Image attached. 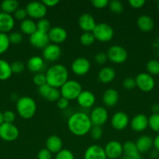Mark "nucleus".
Instances as JSON below:
<instances>
[{"mask_svg": "<svg viewBox=\"0 0 159 159\" xmlns=\"http://www.w3.org/2000/svg\"><path fill=\"white\" fill-rule=\"evenodd\" d=\"M92 126L90 116L84 112L73 113L67 120L69 130L76 136H84L88 134Z\"/></svg>", "mask_w": 159, "mask_h": 159, "instance_id": "1", "label": "nucleus"}, {"mask_svg": "<svg viewBox=\"0 0 159 159\" xmlns=\"http://www.w3.org/2000/svg\"><path fill=\"white\" fill-rule=\"evenodd\" d=\"M19 129L13 124L3 123L0 125V138L6 141H13L18 138Z\"/></svg>", "mask_w": 159, "mask_h": 159, "instance_id": "9", "label": "nucleus"}, {"mask_svg": "<svg viewBox=\"0 0 159 159\" xmlns=\"http://www.w3.org/2000/svg\"><path fill=\"white\" fill-rule=\"evenodd\" d=\"M157 9L159 10V2H158V3H157Z\"/></svg>", "mask_w": 159, "mask_h": 159, "instance_id": "59", "label": "nucleus"}, {"mask_svg": "<svg viewBox=\"0 0 159 159\" xmlns=\"http://www.w3.org/2000/svg\"><path fill=\"white\" fill-rule=\"evenodd\" d=\"M116 73L114 68L112 67H104L99 71L98 75V79L101 82L104 84H108L112 82L115 79Z\"/></svg>", "mask_w": 159, "mask_h": 159, "instance_id": "28", "label": "nucleus"}, {"mask_svg": "<svg viewBox=\"0 0 159 159\" xmlns=\"http://www.w3.org/2000/svg\"><path fill=\"white\" fill-rule=\"evenodd\" d=\"M29 40L31 44L37 49L43 50L47 45L49 44V37L47 33L37 30L35 33L30 36Z\"/></svg>", "mask_w": 159, "mask_h": 159, "instance_id": "14", "label": "nucleus"}, {"mask_svg": "<svg viewBox=\"0 0 159 159\" xmlns=\"http://www.w3.org/2000/svg\"><path fill=\"white\" fill-rule=\"evenodd\" d=\"M108 6L109 7V9L113 13L115 14H120L124 9V6H123V3L118 1V0H112V1L109 2Z\"/></svg>", "mask_w": 159, "mask_h": 159, "instance_id": "36", "label": "nucleus"}, {"mask_svg": "<svg viewBox=\"0 0 159 159\" xmlns=\"http://www.w3.org/2000/svg\"><path fill=\"white\" fill-rule=\"evenodd\" d=\"M123 155H126V156L134 157L138 156V155H140L138 149H137L136 142L132 141H127L123 143Z\"/></svg>", "mask_w": 159, "mask_h": 159, "instance_id": "30", "label": "nucleus"}, {"mask_svg": "<svg viewBox=\"0 0 159 159\" xmlns=\"http://www.w3.org/2000/svg\"><path fill=\"white\" fill-rule=\"evenodd\" d=\"M11 69H12V73H16V74H19L23 71L25 69V65L20 61H16L11 64Z\"/></svg>", "mask_w": 159, "mask_h": 159, "instance_id": "43", "label": "nucleus"}, {"mask_svg": "<svg viewBox=\"0 0 159 159\" xmlns=\"http://www.w3.org/2000/svg\"><path fill=\"white\" fill-rule=\"evenodd\" d=\"M62 54V50L58 44L49 43L42 50V56L43 59L47 61L53 62L56 61L60 57Z\"/></svg>", "mask_w": 159, "mask_h": 159, "instance_id": "16", "label": "nucleus"}, {"mask_svg": "<svg viewBox=\"0 0 159 159\" xmlns=\"http://www.w3.org/2000/svg\"><path fill=\"white\" fill-rule=\"evenodd\" d=\"M90 2L96 9H103L108 6L109 1L108 0H92Z\"/></svg>", "mask_w": 159, "mask_h": 159, "instance_id": "48", "label": "nucleus"}, {"mask_svg": "<svg viewBox=\"0 0 159 159\" xmlns=\"http://www.w3.org/2000/svg\"><path fill=\"white\" fill-rule=\"evenodd\" d=\"M107 158L117 159L123 155V144L118 141H111L106 144L104 148Z\"/></svg>", "mask_w": 159, "mask_h": 159, "instance_id": "12", "label": "nucleus"}, {"mask_svg": "<svg viewBox=\"0 0 159 159\" xmlns=\"http://www.w3.org/2000/svg\"><path fill=\"white\" fill-rule=\"evenodd\" d=\"M146 69L148 74L152 76L159 75V60L157 59H151L147 61L146 65Z\"/></svg>", "mask_w": 159, "mask_h": 159, "instance_id": "33", "label": "nucleus"}, {"mask_svg": "<svg viewBox=\"0 0 159 159\" xmlns=\"http://www.w3.org/2000/svg\"><path fill=\"white\" fill-rule=\"evenodd\" d=\"M137 26L143 32H150L154 27V22L152 17L147 15H141L138 17L137 21Z\"/></svg>", "mask_w": 159, "mask_h": 159, "instance_id": "26", "label": "nucleus"}, {"mask_svg": "<svg viewBox=\"0 0 159 159\" xmlns=\"http://www.w3.org/2000/svg\"><path fill=\"white\" fill-rule=\"evenodd\" d=\"M37 159H51V153L47 148H42L37 153Z\"/></svg>", "mask_w": 159, "mask_h": 159, "instance_id": "49", "label": "nucleus"}, {"mask_svg": "<svg viewBox=\"0 0 159 159\" xmlns=\"http://www.w3.org/2000/svg\"><path fill=\"white\" fill-rule=\"evenodd\" d=\"M38 93L42 97L49 102H57L58 99L61 97L60 90L48 84L38 87Z\"/></svg>", "mask_w": 159, "mask_h": 159, "instance_id": "13", "label": "nucleus"}, {"mask_svg": "<svg viewBox=\"0 0 159 159\" xmlns=\"http://www.w3.org/2000/svg\"><path fill=\"white\" fill-rule=\"evenodd\" d=\"M119 95L115 89H108L104 92L102 96V102L107 107H113L118 103Z\"/></svg>", "mask_w": 159, "mask_h": 159, "instance_id": "22", "label": "nucleus"}, {"mask_svg": "<svg viewBox=\"0 0 159 159\" xmlns=\"http://www.w3.org/2000/svg\"><path fill=\"white\" fill-rule=\"evenodd\" d=\"M136 144L140 153H145L152 148L153 138L149 135H142L137 140Z\"/></svg>", "mask_w": 159, "mask_h": 159, "instance_id": "27", "label": "nucleus"}, {"mask_svg": "<svg viewBox=\"0 0 159 159\" xmlns=\"http://www.w3.org/2000/svg\"><path fill=\"white\" fill-rule=\"evenodd\" d=\"M3 123H4V120H3V113H2V112L0 111V125H2Z\"/></svg>", "mask_w": 159, "mask_h": 159, "instance_id": "58", "label": "nucleus"}, {"mask_svg": "<svg viewBox=\"0 0 159 159\" xmlns=\"http://www.w3.org/2000/svg\"><path fill=\"white\" fill-rule=\"evenodd\" d=\"M51 23L49 20L46 18H42L41 20H38L37 23V30L41 31V32L47 33L51 29Z\"/></svg>", "mask_w": 159, "mask_h": 159, "instance_id": "37", "label": "nucleus"}, {"mask_svg": "<svg viewBox=\"0 0 159 159\" xmlns=\"http://www.w3.org/2000/svg\"><path fill=\"white\" fill-rule=\"evenodd\" d=\"M20 30L23 34L26 35H32L37 31V23L32 19H26L21 21L20 23Z\"/></svg>", "mask_w": 159, "mask_h": 159, "instance_id": "29", "label": "nucleus"}, {"mask_svg": "<svg viewBox=\"0 0 159 159\" xmlns=\"http://www.w3.org/2000/svg\"><path fill=\"white\" fill-rule=\"evenodd\" d=\"M9 40L12 44H20L23 40V34L20 32H12L9 35Z\"/></svg>", "mask_w": 159, "mask_h": 159, "instance_id": "41", "label": "nucleus"}, {"mask_svg": "<svg viewBox=\"0 0 159 159\" xmlns=\"http://www.w3.org/2000/svg\"><path fill=\"white\" fill-rule=\"evenodd\" d=\"M71 69L73 72L76 75H85L90 69V61L84 57H77L72 62Z\"/></svg>", "mask_w": 159, "mask_h": 159, "instance_id": "11", "label": "nucleus"}, {"mask_svg": "<svg viewBox=\"0 0 159 159\" xmlns=\"http://www.w3.org/2000/svg\"><path fill=\"white\" fill-rule=\"evenodd\" d=\"M108 60V57L106 53L104 52H98L95 54L94 61L99 65H104Z\"/></svg>", "mask_w": 159, "mask_h": 159, "instance_id": "47", "label": "nucleus"}, {"mask_svg": "<svg viewBox=\"0 0 159 159\" xmlns=\"http://www.w3.org/2000/svg\"><path fill=\"white\" fill-rule=\"evenodd\" d=\"M150 156H151V158H157L159 156V152L154 149V150L151 151V153H150Z\"/></svg>", "mask_w": 159, "mask_h": 159, "instance_id": "55", "label": "nucleus"}, {"mask_svg": "<svg viewBox=\"0 0 159 159\" xmlns=\"http://www.w3.org/2000/svg\"><path fill=\"white\" fill-rule=\"evenodd\" d=\"M157 159H159V156H158V158H157Z\"/></svg>", "mask_w": 159, "mask_h": 159, "instance_id": "61", "label": "nucleus"}, {"mask_svg": "<svg viewBox=\"0 0 159 159\" xmlns=\"http://www.w3.org/2000/svg\"><path fill=\"white\" fill-rule=\"evenodd\" d=\"M3 120H4V123L12 124L16 120L15 113L11 110H6L3 113Z\"/></svg>", "mask_w": 159, "mask_h": 159, "instance_id": "45", "label": "nucleus"}, {"mask_svg": "<svg viewBox=\"0 0 159 159\" xmlns=\"http://www.w3.org/2000/svg\"><path fill=\"white\" fill-rule=\"evenodd\" d=\"M15 25L14 17L11 14L6 12H0V33L9 32L12 30Z\"/></svg>", "mask_w": 159, "mask_h": 159, "instance_id": "24", "label": "nucleus"}, {"mask_svg": "<svg viewBox=\"0 0 159 159\" xmlns=\"http://www.w3.org/2000/svg\"><path fill=\"white\" fill-rule=\"evenodd\" d=\"M107 159H109V158H107Z\"/></svg>", "mask_w": 159, "mask_h": 159, "instance_id": "62", "label": "nucleus"}, {"mask_svg": "<svg viewBox=\"0 0 159 159\" xmlns=\"http://www.w3.org/2000/svg\"><path fill=\"white\" fill-rule=\"evenodd\" d=\"M130 127L133 131H143L148 127V117L142 113L136 115L131 120Z\"/></svg>", "mask_w": 159, "mask_h": 159, "instance_id": "20", "label": "nucleus"}, {"mask_svg": "<svg viewBox=\"0 0 159 159\" xmlns=\"http://www.w3.org/2000/svg\"><path fill=\"white\" fill-rule=\"evenodd\" d=\"M26 16H27V12H26V9L23 8H19L15 12H14V17L17 20L23 21V20H26Z\"/></svg>", "mask_w": 159, "mask_h": 159, "instance_id": "46", "label": "nucleus"}, {"mask_svg": "<svg viewBox=\"0 0 159 159\" xmlns=\"http://www.w3.org/2000/svg\"><path fill=\"white\" fill-rule=\"evenodd\" d=\"M90 119L93 125L101 127L107 122L108 119V110L104 107H95L90 112Z\"/></svg>", "mask_w": 159, "mask_h": 159, "instance_id": "10", "label": "nucleus"}, {"mask_svg": "<svg viewBox=\"0 0 159 159\" xmlns=\"http://www.w3.org/2000/svg\"><path fill=\"white\" fill-rule=\"evenodd\" d=\"M63 143L60 137L57 135H51L45 141V148L48 149L51 154H57L62 149Z\"/></svg>", "mask_w": 159, "mask_h": 159, "instance_id": "23", "label": "nucleus"}, {"mask_svg": "<svg viewBox=\"0 0 159 159\" xmlns=\"http://www.w3.org/2000/svg\"><path fill=\"white\" fill-rule=\"evenodd\" d=\"M151 111L153 112V113H159V104L154 103L151 107Z\"/></svg>", "mask_w": 159, "mask_h": 159, "instance_id": "54", "label": "nucleus"}, {"mask_svg": "<svg viewBox=\"0 0 159 159\" xmlns=\"http://www.w3.org/2000/svg\"><path fill=\"white\" fill-rule=\"evenodd\" d=\"M107 57L109 61L115 64H123L127 60V51L120 45H112L108 50Z\"/></svg>", "mask_w": 159, "mask_h": 159, "instance_id": "6", "label": "nucleus"}, {"mask_svg": "<svg viewBox=\"0 0 159 159\" xmlns=\"http://www.w3.org/2000/svg\"><path fill=\"white\" fill-rule=\"evenodd\" d=\"M0 10H1V6H0Z\"/></svg>", "mask_w": 159, "mask_h": 159, "instance_id": "60", "label": "nucleus"}, {"mask_svg": "<svg viewBox=\"0 0 159 159\" xmlns=\"http://www.w3.org/2000/svg\"><path fill=\"white\" fill-rule=\"evenodd\" d=\"M10 42L9 40V36L4 33H0V54L6 52L9 48Z\"/></svg>", "mask_w": 159, "mask_h": 159, "instance_id": "38", "label": "nucleus"}, {"mask_svg": "<svg viewBox=\"0 0 159 159\" xmlns=\"http://www.w3.org/2000/svg\"><path fill=\"white\" fill-rule=\"evenodd\" d=\"M95 41L94 36L92 32H84L80 37V42L84 46H90Z\"/></svg>", "mask_w": 159, "mask_h": 159, "instance_id": "35", "label": "nucleus"}, {"mask_svg": "<svg viewBox=\"0 0 159 159\" xmlns=\"http://www.w3.org/2000/svg\"><path fill=\"white\" fill-rule=\"evenodd\" d=\"M76 101L81 107L88 109L94 105L96 97L90 90H83L76 99Z\"/></svg>", "mask_w": 159, "mask_h": 159, "instance_id": "19", "label": "nucleus"}, {"mask_svg": "<svg viewBox=\"0 0 159 159\" xmlns=\"http://www.w3.org/2000/svg\"><path fill=\"white\" fill-rule=\"evenodd\" d=\"M78 25L84 32H92L97 23L93 16L90 13H83L78 19Z\"/></svg>", "mask_w": 159, "mask_h": 159, "instance_id": "18", "label": "nucleus"}, {"mask_svg": "<svg viewBox=\"0 0 159 159\" xmlns=\"http://www.w3.org/2000/svg\"><path fill=\"white\" fill-rule=\"evenodd\" d=\"M55 159H75L73 152L69 149H62L55 155Z\"/></svg>", "mask_w": 159, "mask_h": 159, "instance_id": "42", "label": "nucleus"}, {"mask_svg": "<svg viewBox=\"0 0 159 159\" xmlns=\"http://www.w3.org/2000/svg\"><path fill=\"white\" fill-rule=\"evenodd\" d=\"M45 67V61L40 56H33L28 59L26 62V68L32 72L39 73Z\"/></svg>", "mask_w": 159, "mask_h": 159, "instance_id": "25", "label": "nucleus"}, {"mask_svg": "<svg viewBox=\"0 0 159 159\" xmlns=\"http://www.w3.org/2000/svg\"><path fill=\"white\" fill-rule=\"evenodd\" d=\"M84 159H107L104 148L98 144L90 145L86 149L84 155Z\"/></svg>", "mask_w": 159, "mask_h": 159, "instance_id": "21", "label": "nucleus"}, {"mask_svg": "<svg viewBox=\"0 0 159 159\" xmlns=\"http://www.w3.org/2000/svg\"><path fill=\"white\" fill-rule=\"evenodd\" d=\"M56 104H57V107L59 109H60V110H65L69 107V105H70V101L67 99H65V98L61 96L57 100Z\"/></svg>", "mask_w": 159, "mask_h": 159, "instance_id": "50", "label": "nucleus"}, {"mask_svg": "<svg viewBox=\"0 0 159 159\" xmlns=\"http://www.w3.org/2000/svg\"><path fill=\"white\" fill-rule=\"evenodd\" d=\"M95 40L100 42L110 41L114 37V30L106 23H97L96 26L92 31Z\"/></svg>", "mask_w": 159, "mask_h": 159, "instance_id": "5", "label": "nucleus"}, {"mask_svg": "<svg viewBox=\"0 0 159 159\" xmlns=\"http://www.w3.org/2000/svg\"><path fill=\"white\" fill-rule=\"evenodd\" d=\"M123 88L128 90H131L135 89L136 87H137V83H136L135 79L132 77L126 78V79L123 81Z\"/></svg>", "mask_w": 159, "mask_h": 159, "instance_id": "44", "label": "nucleus"}, {"mask_svg": "<svg viewBox=\"0 0 159 159\" xmlns=\"http://www.w3.org/2000/svg\"><path fill=\"white\" fill-rule=\"evenodd\" d=\"M11 65L6 60L0 59V80H6L12 75Z\"/></svg>", "mask_w": 159, "mask_h": 159, "instance_id": "32", "label": "nucleus"}, {"mask_svg": "<svg viewBox=\"0 0 159 159\" xmlns=\"http://www.w3.org/2000/svg\"><path fill=\"white\" fill-rule=\"evenodd\" d=\"M17 110L20 117L24 120H29L35 115L37 102L30 96L20 97L17 102Z\"/></svg>", "mask_w": 159, "mask_h": 159, "instance_id": "3", "label": "nucleus"}, {"mask_svg": "<svg viewBox=\"0 0 159 159\" xmlns=\"http://www.w3.org/2000/svg\"><path fill=\"white\" fill-rule=\"evenodd\" d=\"M0 6L2 12L8 14L14 13L19 9V2L17 0H4Z\"/></svg>", "mask_w": 159, "mask_h": 159, "instance_id": "31", "label": "nucleus"}, {"mask_svg": "<svg viewBox=\"0 0 159 159\" xmlns=\"http://www.w3.org/2000/svg\"><path fill=\"white\" fill-rule=\"evenodd\" d=\"M50 41L55 44L62 43L65 41L68 37L67 31L61 26H54L50 29L48 33Z\"/></svg>", "mask_w": 159, "mask_h": 159, "instance_id": "17", "label": "nucleus"}, {"mask_svg": "<svg viewBox=\"0 0 159 159\" xmlns=\"http://www.w3.org/2000/svg\"><path fill=\"white\" fill-rule=\"evenodd\" d=\"M33 82L38 87L47 84V79L45 74L41 72L36 73L34 75V77H33Z\"/></svg>", "mask_w": 159, "mask_h": 159, "instance_id": "40", "label": "nucleus"}, {"mask_svg": "<svg viewBox=\"0 0 159 159\" xmlns=\"http://www.w3.org/2000/svg\"><path fill=\"white\" fill-rule=\"evenodd\" d=\"M25 9L27 12V16H29L31 19H37V20L45 18L48 11V8L44 5V3L38 1H34L27 3Z\"/></svg>", "mask_w": 159, "mask_h": 159, "instance_id": "7", "label": "nucleus"}, {"mask_svg": "<svg viewBox=\"0 0 159 159\" xmlns=\"http://www.w3.org/2000/svg\"><path fill=\"white\" fill-rule=\"evenodd\" d=\"M47 84L56 89H60L69 80V71L65 65L55 64L51 65L45 73Z\"/></svg>", "mask_w": 159, "mask_h": 159, "instance_id": "2", "label": "nucleus"}, {"mask_svg": "<svg viewBox=\"0 0 159 159\" xmlns=\"http://www.w3.org/2000/svg\"><path fill=\"white\" fill-rule=\"evenodd\" d=\"M122 159H142L141 156L138 155V156H134V157H130V156H126V155H123L122 157Z\"/></svg>", "mask_w": 159, "mask_h": 159, "instance_id": "57", "label": "nucleus"}, {"mask_svg": "<svg viewBox=\"0 0 159 159\" xmlns=\"http://www.w3.org/2000/svg\"><path fill=\"white\" fill-rule=\"evenodd\" d=\"M129 6L134 9H140L143 7L145 4L144 0H129Z\"/></svg>", "mask_w": 159, "mask_h": 159, "instance_id": "51", "label": "nucleus"}, {"mask_svg": "<svg viewBox=\"0 0 159 159\" xmlns=\"http://www.w3.org/2000/svg\"><path fill=\"white\" fill-rule=\"evenodd\" d=\"M89 133L90 134V136L95 141H98V140H100L101 138L103 135V130L101 128V127H99V126H92L91 129H90V132Z\"/></svg>", "mask_w": 159, "mask_h": 159, "instance_id": "39", "label": "nucleus"}, {"mask_svg": "<svg viewBox=\"0 0 159 159\" xmlns=\"http://www.w3.org/2000/svg\"><path fill=\"white\" fill-rule=\"evenodd\" d=\"M154 51H157V52L159 54V37L157 39H156L155 41L154 42Z\"/></svg>", "mask_w": 159, "mask_h": 159, "instance_id": "56", "label": "nucleus"}, {"mask_svg": "<svg viewBox=\"0 0 159 159\" xmlns=\"http://www.w3.org/2000/svg\"><path fill=\"white\" fill-rule=\"evenodd\" d=\"M129 124V118L126 113L118 111L114 113L111 118V124L116 130H123L127 127Z\"/></svg>", "mask_w": 159, "mask_h": 159, "instance_id": "15", "label": "nucleus"}, {"mask_svg": "<svg viewBox=\"0 0 159 159\" xmlns=\"http://www.w3.org/2000/svg\"><path fill=\"white\" fill-rule=\"evenodd\" d=\"M153 147L156 151L159 152V133L153 139Z\"/></svg>", "mask_w": 159, "mask_h": 159, "instance_id": "53", "label": "nucleus"}, {"mask_svg": "<svg viewBox=\"0 0 159 159\" xmlns=\"http://www.w3.org/2000/svg\"><path fill=\"white\" fill-rule=\"evenodd\" d=\"M135 80L137 87H138L139 89L145 93L151 92V90L154 89V85H155L154 77L148 74L147 72L139 73L135 78Z\"/></svg>", "mask_w": 159, "mask_h": 159, "instance_id": "8", "label": "nucleus"}, {"mask_svg": "<svg viewBox=\"0 0 159 159\" xmlns=\"http://www.w3.org/2000/svg\"><path fill=\"white\" fill-rule=\"evenodd\" d=\"M47 8L55 6L59 2V0H43L41 1Z\"/></svg>", "mask_w": 159, "mask_h": 159, "instance_id": "52", "label": "nucleus"}, {"mask_svg": "<svg viewBox=\"0 0 159 159\" xmlns=\"http://www.w3.org/2000/svg\"><path fill=\"white\" fill-rule=\"evenodd\" d=\"M148 127L154 132L159 133V113H152L148 117Z\"/></svg>", "mask_w": 159, "mask_h": 159, "instance_id": "34", "label": "nucleus"}, {"mask_svg": "<svg viewBox=\"0 0 159 159\" xmlns=\"http://www.w3.org/2000/svg\"><path fill=\"white\" fill-rule=\"evenodd\" d=\"M61 96L65 98L69 101L76 99L81 92L83 91L82 85L79 82L73 79H69L60 88Z\"/></svg>", "mask_w": 159, "mask_h": 159, "instance_id": "4", "label": "nucleus"}]
</instances>
